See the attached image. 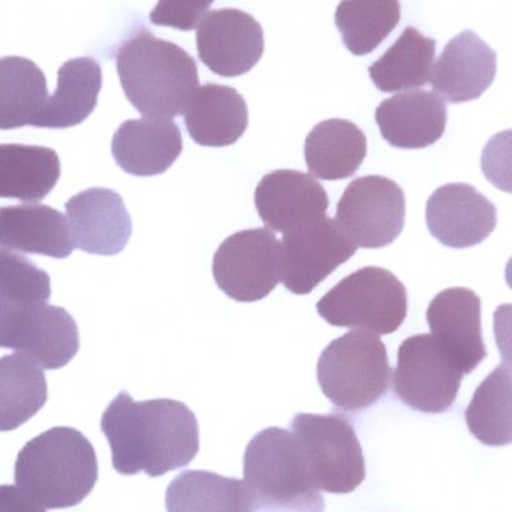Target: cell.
<instances>
[{
  "mask_svg": "<svg viewBox=\"0 0 512 512\" xmlns=\"http://www.w3.org/2000/svg\"><path fill=\"white\" fill-rule=\"evenodd\" d=\"M323 395L344 412H362L388 393L391 371L383 340L371 332L352 330L328 345L318 361Z\"/></svg>",
  "mask_w": 512,
  "mask_h": 512,
  "instance_id": "cell-5",
  "label": "cell"
},
{
  "mask_svg": "<svg viewBox=\"0 0 512 512\" xmlns=\"http://www.w3.org/2000/svg\"><path fill=\"white\" fill-rule=\"evenodd\" d=\"M511 367L502 364L478 386L465 412L466 425L485 446L512 441Z\"/></svg>",
  "mask_w": 512,
  "mask_h": 512,
  "instance_id": "cell-30",
  "label": "cell"
},
{
  "mask_svg": "<svg viewBox=\"0 0 512 512\" xmlns=\"http://www.w3.org/2000/svg\"><path fill=\"white\" fill-rule=\"evenodd\" d=\"M425 221L441 245L463 250L489 238L497 226V209L472 185L449 183L427 200Z\"/></svg>",
  "mask_w": 512,
  "mask_h": 512,
  "instance_id": "cell-14",
  "label": "cell"
},
{
  "mask_svg": "<svg viewBox=\"0 0 512 512\" xmlns=\"http://www.w3.org/2000/svg\"><path fill=\"white\" fill-rule=\"evenodd\" d=\"M255 205L268 231L284 234L326 217L330 198L313 176L296 169H279L260 180Z\"/></svg>",
  "mask_w": 512,
  "mask_h": 512,
  "instance_id": "cell-17",
  "label": "cell"
},
{
  "mask_svg": "<svg viewBox=\"0 0 512 512\" xmlns=\"http://www.w3.org/2000/svg\"><path fill=\"white\" fill-rule=\"evenodd\" d=\"M407 216L405 193L384 176L355 178L337 205L340 229L357 248H386L402 234Z\"/></svg>",
  "mask_w": 512,
  "mask_h": 512,
  "instance_id": "cell-10",
  "label": "cell"
},
{
  "mask_svg": "<svg viewBox=\"0 0 512 512\" xmlns=\"http://www.w3.org/2000/svg\"><path fill=\"white\" fill-rule=\"evenodd\" d=\"M374 118L390 146L424 149L443 137L448 106L432 91H405L384 99Z\"/></svg>",
  "mask_w": 512,
  "mask_h": 512,
  "instance_id": "cell-20",
  "label": "cell"
},
{
  "mask_svg": "<svg viewBox=\"0 0 512 512\" xmlns=\"http://www.w3.org/2000/svg\"><path fill=\"white\" fill-rule=\"evenodd\" d=\"M393 391L422 414H443L453 407L465 374L432 335L403 340L393 371Z\"/></svg>",
  "mask_w": 512,
  "mask_h": 512,
  "instance_id": "cell-8",
  "label": "cell"
},
{
  "mask_svg": "<svg viewBox=\"0 0 512 512\" xmlns=\"http://www.w3.org/2000/svg\"><path fill=\"white\" fill-rule=\"evenodd\" d=\"M291 432L316 489L350 494L366 480L359 437L344 415L297 414Z\"/></svg>",
  "mask_w": 512,
  "mask_h": 512,
  "instance_id": "cell-7",
  "label": "cell"
},
{
  "mask_svg": "<svg viewBox=\"0 0 512 512\" xmlns=\"http://www.w3.org/2000/svg\"><path fill=\"white\" fill-rule=\"evenodd\" d=\"M168 512H258L246 483L212 472H183L166 490Z\"/></svg>",
  "mask_w": 512,
  "mask_h": 512,
  "instance_id": "cell-25",
  "label": "cell"
},
{
  "mask_svg": "<svg viewBox=\"0 0 512 512\" xmlns=\"http://www.w3.org/2000/svg\"><path fill=\"white\" fill-rule=\"evenodd\" d=\"M316 311L328 325L391 335L407 318V287L386 268L364 267L321 297Z\"/></svg>",
  "mask_w": 512,
  "mask_h": 512,
  "instance_id": "cell-6",
  "label": "cell"
},
{
  "mask_svg": "<svg viewBox=\"0 0 512 512\" xmlns=\"http://www.w3.org/2000/svg\"><path fill=\"white\" fill-rule=\"evenodd\" d=\"M14 480L43 509L77 506L98 482L96 451L76 429L55 427L19 451Z\"/></svg>",
  "mask_w": 512,
  "mask_h": 512,
  "instance_id": "cell-3",
  "label": "cell"
},
{
  "mask_svg": "<svg viewBox=\"0 0 512 512\" xmlns=\"http://www.w3.org/2000/svg\"><path fill=\"white\" fill-rule=\"evenodd\" d=\"M0 246L52 258H67L76 248L67 219L59 210L38 204L0 209Z\"/></svg>",
  "mask_w": 512,
  "mask_h": 512,
  "instance_id": "cell-21",
  "label": "cell"
},
{
  "mask_svg": "<svg viewBox=\"0 0 512 512\" xmlns=\"http://www.w3.org/2000/svg\"><path fill=\"white\" fill-rule=\"evenodd\" d=\"M52 296L50 275L30 258L0 250V299L11 308L48 303Z\"/></svg>",
  "mask_w": 512,
  "mask_h": 512,
  "instance_id": "cell-32",
  "label": "cell"
},
{
  "mask_svg": "<svg viewBox=\"0 0 512 512\" xmlns=\"http://www.w3.org/2000/svg\"><path fill=\"white\" fill-rule=\"evenodd\" d=\"M367 154L366 134L354 122L332 118L318 123L304 144V158L315 180H345L361 168Z\"/></svg>",
  "mask_w": 512,
  "mask_h": 512,
  "instance_id": "cell-23",
  "label": "cell"
},
{
  "mask_svg": "<svg viewBox=\"0 0 512 512\" xmlns=\"http://www.w3.org/2000/svg\"><path fill=\"white\" fill-rule=\"evenodd\" d=\"M60 180L59 154L41 146L0 144V198L38 202Z\"/></svg>",
  "mask_w": 512,
  "mask_h": 512,
  "instance_id": "cell-26",
  "label": "cell"
},
{
  "mask_svg": "<svg viewBox=\"0 0 512 512\" xmlns=\"http://www.w3.org/2000/svg\"><path fill=\"white\" fill-rule=\"evenodd\" d=\"M111 152L128 175H163L180 158L183 137L171 118L128 120L113 135Z\"/></svg>",
  "mask_w": 512,
  "mask_h": 512,
  "instance_id": "cell-19",
  "label": "cell"
},
{
  "mask_svg": "<svg viewBox=\"0 0 512 512\" xmlns=\"http://www.w3.org/2000/svg\"><path fill=\"white\" fill-rule=\"evenodd\" d=\"M402 18L396 0H345L335 12V23L345 47L357 57L374 52Z\"/></svg>",
  "mask_w": 512,
  "mask_h": 512,
  "instance_id": "cell-31",
  "label": "cell"
},
{
  "mask_svg": "<svg viewBox=\"0 0 512 512\" xmlns=\"http://www.w3.org/2000/svg\"><path fill=\"white\" fill-rule=\"evenodd\" d=\"M263 50V28L248 12L217 9L198 26V57L217 76H243L260 62Z\"/></svg>",
  "mask_w": 512,
  "mask_h": 512,
  "instance_id": "cell-13",
  "label": "cell"
},
{
  "mask_svg": "<svg viewBox=\"0 0 512 512\" xmlns=\"http://www.w3.org/2000/svg\"><path fill=\"white\" fill-rule=\"evenodd\" d=\"M103 72L91 57L69 60L59 70L57 89L48 98L35 127L70 128L81 125L96 110Z\"/></svg>",
  "mask_w": 512,
  "mask_h": 512,
  "instance_id": "cell-24",
  "label": "cell"
},
{
  "mask_svg": "<svg viewBox=\"0 0 512 512\" xmlns=\"http://www.w3.org/2000/svg\"><path fill=\"white\" fill-rule=\"evenodd\" d=\"M210 7V0H161L151 12V23L192 31L202 24Z\"/></svg>",
  "mask_w": 512,
  "mask_h": 512,
  "instance_id": "cell-33",
  "label": "cell"
},
{
  "mask_svg": "<svg viewBox=\"0 0 512 512\" xmlns=\"http://www.w3.org/2000/svg\"><path fill=\"white\" fill-rule=\"evenodd\" d=\"M11 306L4 303L0 299V347L4 344V337H6L7 323H9V316H11Z\"/></svg>",
  "mask_w": 512,
  "mask_h": 512,
  "instance_id": "cell-35",
  "label": "cell"
},
{
  "mask_svg": "<svg viewBox=\"0 0 512 512\" xmlns=\"http://www.w3.org/2000/svg\"><path fill=\"white\" fill-rule=\"evenodd\" d=\"M43 369L23 354L0 357V432L14 431L47 403Z\"/></svg>",
  "mask_w": 512,
  "mask_h": 512,
  "instance_id": "cell-29",
  "label": "cell"
},
{
  "mask_svg": "<svg viewBox=\"0 0 512 512\" xmlns=\"http://www.w3.org/2000/svg\"><path fill=\"white\" fill-rule=\"evenodd\" d=\"M212 274L226 296L256 303L282 280V245L268 229H246L217 248Z\"/></svg>",
  "mask_w": 512,
  "mask_h": 512,
  "instance_id": "cell-9",
  "label": "cell"
},
{
  "mask_svg": "<svg viewBox=\"0 0 512 512\" xmlns=\"http://www.w3.org/2000/svg\"><path fill=\"white\" fill-rule=\"evenodd\" d=\"M72 243L91 255L122 253L132 236V219L120 193L89 188L65 204Z\"/></svg>",
  "mask_w": 512,
  "mask_h": 512,
  "instance_id": "cell-16",
  "label": "cell"
},
{
  "mask_svg": "<svg viewBox=\"0 0 512 512\" xmlns=\"http://www.w3.org/2000/svg\"><path fill=\"white\" fill-rule=\"evenodd\" d=\"M101 431L120 475L163 477L190 465L200 449L197 417L185 403L168 398L135 402L122 391L101 417Z\"/></svg>",
  "mask_w": 512,
  "mask_h": 512,
  "instance_id": "cell-1",
  "label": "cell"
},
{
  "mask_svg": "<svg viewBox=\"0 0 512 512\" xmlns=\"http://www.w3.org/2000/svg\"><path fill=\"white\" fill-rule=\"evenodd\" d=\"M282 284L297 296L315 291L340 265L349 262L357 246L335 219L321 217L294 227L282 238Z\"/></svg>",
  "mask_w": 512,
  "mask_h": 512,
  "instance_id": "cell-11",
  "label": "cell"
},
{
  "mask_svg": "<svg viewBox=\"0 0 512 512\" xmlns=\"http://www.w3.org/2000/svg\"><path fill=\"white\" fill-rule=\"evenodd\" d=\"M117 70L123 93L146 117L185 115L200 88L192 55L144 28L118 47Z\"/></svg>",
  "mask_w": 512,
  "mask_h": 512,
  "instance_id": "cell-2",
  "label": "cell"
},
{
  "mask_svg": "<svg viewBox=\"0 0 512 512\" xmlns=\"http://www.w3.org/2000/svg\"><path fill=\"white\" fill-rule=\"evenodd\" d=\"M243 473L258 512L325 511L291 431L268 427L258 432L246 446Z\"/></svg>",
  "mask_w": 512,
  "mask_h": 512,
  "instance_id": "cell-4",
  "label": "cell"
},
{
  "mask_svg": "<svg viewBox=\"0 0 512 512\" xmlns=\"http://www.w3.org/2000/svg\"><path fill=\"white\" fill-rule=\"evenodd\" d=\"M0 512H45L14 485H0Z\"/></svg>",
  "mask_w": 512,
  "mask_h": 512,
  "instance_id": "cell-34",
  "label": "cell"
},
{
  "mask_svg": "<svg viewBox=\"0 0 512 512\" xmlns=\"http://www.w3.org/2000/svg\"><path fill=\"white\" fill-rule=\"evenodd\" d=\"M434 59L436 40L408 26L388 52L369 67V77L383 93H405L407 89H419L429 82Z\"/></svg>",
  "mask_w": 512,
  "mask_h": 512,
  "instance_id": "cell-27",
  "label": "cell"
},
{
  "mask_svg": "<svg viewBox=\"0 0 512 512\" xmlns=\"http://www.w3.org/2000/svg\"><path fill=\"white\" fill-rule=\"evenodd\" d=\"M497 53L473 31H463L449 41L434 62L432 93L451 103H468L482 96L494 82Z\"/></svg>",
  "mask_w": 512,
  "mask_h": 512,
  "instance_id": "cell-18",
  "label": "cell"
},
{
  "mask_svg": "<svg viewBox=\"0 0 512 512\" xmlns=\"http://www.w3.org/2000/svg\"><path fill=\"white\" fill-rule=\"evenodd\" d=\"M47 101V77L33 60L0 59V130L35 127Z\"/></svg>",
  "mask_w": 512,
  "mask_h": 512,
  "instance_id": "cell-28",
  "label": "cell"
},
{
  "mask_svg": "<svg viewBox=\"0 0 512 512\" xmlns=\"http://www.w3.org/2000/svg\"><path fill=\"white\" fill-rule=\"evenodd\" d=\"M2 347L26 355L41 369L55 371L76 357L79 328L60 306L45 303L12 308Z\"/></svg>",
  "mask_w": 512,
  "mask_h": 512,
  "instance_id": "cell-12",
  "label": "cell"
},
{
  "mask_svg": "<svg viewBox=\"0 0 512 512\" xmlns=\"http://www.w3.org/2000/svg\"><path fill=\"white\" fill-rule=\"evenodd\" d=\"M248 122L245 98L214 82L200 86L185 111L188 134L198 146H233L245 135Z\"/></svg>",
  "mask_w": 512,
  "mask_h": 512,
  "instance_id": "cell-22",
  "label": "cell"
},
{
  "mask_svg": "<svg viewBox=\"0 0 512 512\" xmlns=\"http://www.w3.org/2000/svg\"><path fill=\"white\" fill-rule=\"evenodd\" d=\"M427 323L437 344L451 355L465 376L487 357L482 303L472 289L451 287L439 292L427 308Z\"/></svg>",
  "mask_w": 512,
  "mask_h": 512,
  "instance_id": "cell-15",
  "label": "cell"
}]
</instances>
